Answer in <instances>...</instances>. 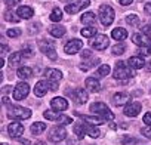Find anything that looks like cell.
Listing matches in <instances>:
<instances>
[{
	"label": "cell",
	"mask_w": 151,
	"mask_h": 145,
	"mask_svg": "<svg viewBox=\"0 0 151 145\" xmlns=\"http://www.w3.org/2000/svg\"><path fill=\"white\" fill-rule=\"evenodd\" d=\"M21 142H22V144H24V145H30V142H28V141H27V139H21Z\"/></svg>",
	"instance_id": "f5cc1de1"
},
{
	"label": "cell",
	"mask_w": 151,
	"mask_h": 145,
	"mask_svg": "<svg viewBox=\"0 0 151 145\" xmlns=\"http://www.w3.org/2000/svg\"><path fill=\"white\" fill-rule=\"evenodd\" d=\"M145 65V61L142 56H130L129 58V67L133 70H139Z\"/></svg>",
	"instance_id": "ffe728a7"
},
{
	"label": "cell",
	"mask_w": 151,
	"mask_h": 145,
	"mask_svg": "<svg viewBox=\"0 0 151 145\" xmlns=\"http://www.w3.org/2000/svg\"><path fill=\"white\" fill-rule=\"evenodd\" d=\"M8 132H9L11 138L18 139V138L24 133V126H22V123H19V121H12V123L8 126Z\"/></svg>",
	"instance_id": "30bf717a"
},
{
	"label": "cell",
	"mask_w": 151,
	"mask_h": 145,
	"mask_svg": "<svg viewBox=\"0 0 151 145\" xmlns=\"http://www.w3.org/2000/svg\"><path fill=\"white\" fill-rule=\"evenodd\" d=\"M132 42H133L136 46H141V47L151 45V39H150L147 34H144V33H136V34H133V36H132Z\"/></svg>",
	"instance_id": "5bb4252c"
},
{
	"label": "cell",
	"mask_w": 151,
	"mask_h": 145,
	"mask_svg": "<svg viewBox=\"0 0 151 145\" xmlns=\"http://www.w3.org/2000/svg\"><path fill=\"white\" fill-rule=\"evenodd\" d=\"M86 133H88L91 138H99V136H101L99 129L95 127V126H89V127H86Z\"/></svg>",
	"instance_id": "836d02e7"
},
{
	"label": "cell",
	"mask_w": 151,
	"mask_h": 145,
	"mask_svg": "<svg viewBox=\"0 0 151 145\" xmlns=\"http://www.w3.org/2000/svg\"><path fill=\"white\" fill-rule=\"evenodd\" d=\"M2 145H8V144H2Z\"/></svg>",
	"instance_id": "6f0895ef"
},
{
	"label": "cell",
	"mask_w": 151,
	"mask_h": 145,
	"mask_svg": "<svg viewBox=\"0 0 151 145\" xmlns=\"http://www.w3.org/2000/svg\"><path fill=\"white\" fill-rule=\"evenodd\" d=\"M47 88H49V83H47V82H45V80L37 82V83H36V88H34V95L39 96V98L45 96V95L47 93Z\"/></svg>",
	"instance_id": "e0dca14e"
},
{
	"label": "cell",
	"mask_w": 151,
	"mask_h": 145,
	"mask_svg": "<svg viewBox=\"0 0 151 145\" xmlns=\"http://www.w3.org/2000/svg\"><path fill=\"white\" fill-rule=\"evenodd\" d=\"M22 62V53L21 52H14L11 56H9V65L11 67H17L18 64Z\"/></svg>",
	"instance_id": "4316f807"
},
{
	"label": "cell",
	"mask_w": 151,
	"mask_h": 145,
	"mask_svg": "<svg viewBox=\"0 0 151 145\" xmlns=\"http://www.w3.org/2000/svg\"><path fill=\"white\" fill-rule=\"evenodd\" d=\"M144 11H145V14H147V15H151V2H150V3H147V5L144 6Z\"/></svg>",
	"instance_id": "c3c4849f"
},
{
	"label": "cell",
	"mask_w": 151,
	"mask_h": 145,
	"mask_svg": "<svg viewBox=\"0 0 151 145\" xmlns=\"http://www.w3.org/2000/svg\"><path fill=\"white\" fill-rule=\"evenodd\" d=\"M17 76L19 79H30L33 76V70L30 67H19L17 71Z\"/></svg>",
	"instance_id": "cb8c5ba5"
},
{
	"label": "cell",
	"mask_w": 151,
	"mask_h": 145,
	"mask_svg": "<svg viewBox=\"0 0 151 145\" xmlns=\"http://www.w3.org/2000/svg\"><path fill=\"white\" fill-rule=\"evenodd\" d=\"M40 49H42V52L47 56V58H50V59H56V52H55V49H53V46L50 45V46H45L42 42H40Z\"/></svg>",
	"instance_id": "603a6c76"
},
{
	"label": "cell",
	"mask_w": 151,
	"mask_h": 145,
	"mask_svg": "<svg viewBox=\"0 0 151 145\" xmlns=\"http://www.w3.org/2000/svg\"><path fill=\"white\" fill-rule=\"evenodd\" d=\"M126 22L130 25V27H138L139 25V17L138 15H135V14H129L127 17H126Z\"/></svg>",
	"instance_id": "d6a6232c"
},
{
	"label": "cell",
	"mask_w": 151,
	"mask_h": 145,
	"mask_svg": "<svg viewBox=\"0 0 151 145\" xmlns=\"http://www.w3.org/2000/svg\"><path fill=\"white\" fill-rule=\"evenodd\" d=\"M82 47H83V42H82V40L73 39V40H70V42L64 46V50H65V53H68V55H74V53L80 52Z\"/></svg>",
	"instance_id": "ba28073f"
},
{
	"label": "cell",
	"mask_w": 151,
	"mask_h": 145,
	"mask_svg": "<svg viewBox=\"0 0 151 145\" xmlns=\"http://www.w3.org/2000/svg\"><path fill=\"white\" fill-rule=\"evenodd\" d=\"M85 121H88V123H91L92 126H99V124H104V123H107L102 117H99V116H80Z\"/></svg>",
	"instance_id": "44dd1931"
},
{
	"label": "cell",
	"mask_w": 151,
	"mask_h": 145,
	"mask_svg": "<svg viewBox=\"0 0 151 145\" xmlns=\"http://www.w3.org/2000/svg\"><path fill=\"white\" fill-rule=\"evenodd\" d=\"M9 117L17 118V120H27L31 117V111L28 108L24 107H18V105H9Z\"/></svg>",
	"instance_id": "5b68a950"
},
{
	"label": "cell",
	"mask_w": 151,
	"mask_h": 145,
	"mask_svg": "<svg viewBox=\"0 0 151 145\" xmlns=\"http://www.w3.org/2000/svg\"><path fill=\"white\" fill-rule=\"evenodd\" d=\"M6 34H8L9 37H12V39H14V37H18V36H21V30H19V28H9Z\"/></svg>",
	"instance_id": "ab89813d"
},
{
	"label": "cell",
	"mask_w": 151,
	"mask_h": 145,
	"mask_svg": "<svg viewBox=\"0 0 151 145\" xmlns=\"http://www.w3.org/2000/svg\"><path fill=\"white\" fill-rule=\"evenodd\" d=\"M142 33L147 34V36L150 37V36H151V27H150V25H145V27L142 28Z\"/></svg>",
	"instance_id": "bcb514c9"
},
{
	"label": "cell",
	"mask_w": 151,
	"mask_h": 145,
	"mask_svg": "<svg viewBox=\"0 0 151 145\" xmlns=\"http://www.w3.org/2000/svg\"><path fill=\"white\" fill-rule=\"evenodd\" d=\"M110 71H111L110 65H108V64H102V65L96 70L95 77H96V79H99V77H105V76H108V74H110Z\"/></svg>",
	"instance_id": "484cf974"
},
{
	"label": "cell",
	"mask_w": 151,
	"mask_h": 145,
	"mask_svg": "<svg viewBox=\"0 0 151 145\" xmlns=\"http://www.w3.org/2000/svg\"><path fill=\"white\" fill-rule=\"evenodd\" d=\"M91 111L95 114V116H99L102 117L105 121L107 120H114V114L110 111V108L104 104V102H95L91 105Z\"/></svg>",
	"instance_id": "3957f363"
},
{
	"label": "cell",
	"mask_w": 151,
	"mask_h": 145,
	"mask_svg": "<svg viewBox=\"0 0 151 145\" xmlns=\"http://www.w3.org/2000/svg\"><path fill=\"white\" fill-rule=\"evenodd\" d=\"M45 76L47 77V83H49L50 90H58L59 82L62 79V72L59 70H56V68H47L45 71Z\"/></svg>",
	"instance_id": "7a4b0ae2"
},
{
	"label": "cell",
	"mask_w": 151,
	"mask_h": 145,
	"mask_svg": "<svg viewBox=\"0 0 151 145\" xmlns=\"http://www.w3.org/2000/svg\"><path fill=\"white\" fill-rule=\"evenodd\" d=\"M21 2V0H5V3L8 5V6H15V5H18Z\"/></svg>",
	"instance_id": "f6af8a7d"
},
{
	"label": "cell",
	"mask_w": 151,
	"mask_h": 145,
	"mask_svg": "<svg viewBox=\"0 0 151 145\" xmlns=\"http://www.w3.org/2000/svg\"><path fill=\"white\" fill-rule=\"evenodd\" d=\"M50 107L55 110V111H65L68 108V102L65 98H61V96H56L50 101Z\"/></svg>",
	"instance_id": "2e32d148"
},
{
	"label": "cell",
	"mask_w": 151,
	"mask_h": 145,
	"mask_svg": "<svg viewBox=\"0 0 151 145\" xmlns=\"http://www.w3.org/2000/svg\"><path fill=\"white\" fill-rule=\"evenodd\" d=\"M49 18H50V21H53V22H59V21L62 19V11H61L59 8H53Z\"/></svg>",
	"instance_id": "4dcf8cb0"
},
{
	"label": "cell",
	"mask_w": 151,
	"mask_h": 145,
	"mask_svg": "<svg viewBox=\"0 0 151 145\" xmlns=\"http://www.w3.org/2000/svg\"><path fill=\"white\" fill-rule=\"evenodd\" d=\"M142 111V105L139 102H129L124 107V116L127 117H136Z\"/></svg>",
	"instance_id": "7c38bea8"
},
{
	"label": "cell",
	"mask_w": 151,
	"mask_h": 145,
	"mask_svg": "<svg viewBox=\"0 0 151 145\" xmlns=\"http://www.w3.org/2000/svg\"><path fill=\"white\" fill-rule=\"evenodd\" d=\"M91 56H92V52H91V50H83V52H82V58H83V59L91 58Z\"/></svg>",
	"instance_id": "7dc6e473"
},
{
	"label": "cell",
	"mask_w": 151,
	"mask_h": 145,
	"mask_svg": "<svg viewBox=\"0 0 151 145\" xmlns=\"http://www.w3.org/2000/svg\"><path fill=\"white\" fill-rule=\"evenodd\" d=\"M119 2H120L122 6H129V5H132L133 0H119Z\"/></svg>",
	"instance_id": "f907efd6"
},
{
	"label": "cell",
	"mask_w": 151,
	"mask_h": 145,
	"mask_svg": "<svg viewBox=\"0 0 151 145\" xmlns=\"http://www.w3.org/2000/svg\"><path fill=\"white\" fill-rule=\"evenodd\" d=\"M113 77L117 79V80L130 79V77H133L132 68L129 65H126V62L119 61V62H116V67H114V71H113Z\"/></svg>",
	"instance_id": "6da1fadb"
},
{
	"label": "cell",
	"mask_w": 151,
	"mask_h": 145,
	"mask_svg": "<svg viewBox=\"0 0 151 145\" xmlns=\"http://www.w3.org/2000/svg\"><path fill=\"white\" fill-rule=\"evenodd\" d=\"M77 2L82 5V8H88V6L91 5V2H89V0H77Z\"/></svg>",
	"instance_id": "681fc988"
},
{
	"label": "cell",
	"mask_w": 151,
	"mask_h": 145,
	"mask_svg": "<svg viewBox=\"0 0 151 145\" xmlns=\"http://www.w3.org/2000/svg\"><path fill=\"white\" fill-rule=\"evenodd\" d=\"M98 62H99V59H91L89 62H83V64L80 65V70L86 71V70H89V68L95 67V64H98Z\"/></svg>",
	"instance_id": "74e56055"
},
{
	"label": "cell",
	"mask_w": 151,
	"mask_h": 145,
	"mask_svg": "<svg viewBox=\"0 0 151 145\" xmlns=\"http://www.w3.org/2000/svg\"><path fill=\"white\" fill-rule=\"evenodd\" d=\"M85 88L88 92H92V93H98L101 90V85L96 77H88L85 82Z\"/></svg>",
	"instance_id": "9a60e30c"
},
{
	"label": "cell",
	"mask_w": 151,
	"mask_h": 145,
	"mask_svg": "<svg viewBox=\"0 0 151 145\" xmlns=\"http://www.w3.org/2000/svg\"><path fill=\"white\" fill-rule=\"evenodd\" d=\"M111 50H113V53H114V55H122V53H124V50H126V46H124V45L120 42V43L114 45Z\"/></svg>",
	"instance_id": "e575fe53"
},
{
	"label": "cell",
	"mask_w": 151,
	"mask_h": 145,
	"mask_svg": "<svg viewBox=\"0 0 151 145\" xmlns=\"http://www.w3.org/2000/svg\"><path fill=\"white\" fill-rule=\"evenodd\" d=\"M5 19H6V21H12V22H19V21H21V18H19L18 15H15L14 12H11V11L5 12Z\"/></svg>",
	"instance_id": "8d00e7d4"
},
{
	"label": "cell",
	"mask_w": 151,
	"mask_h": 145,
	"mask_svg": "<svg viewBox=\"0 0 151 145\" xmlns=\"http://www.w3.org/2000/svg\"><path fill=\"white\" fill-rule=\"evenodd\" d=\"M144 123H145L147 126H151V113H147V114L144 116Z\"/></svg>",
	"instance_id": "7bdbcfd3"
},
{
	"label": "cell",
	"mask_w": 151,
	"mask_h": 145,
	"mask_svg": "<svg viewBox=\"0 0 151 145\" xmlns=\"http://www.w3.org/2000/svg\"><path fill=\"white\" fill-rule=\"evenodd\" d=\"M28 93H30V86H28L27 83L21 82V83H18V85L15 86L12 96H14V99H17V101H22V99H25V98L28 96Z\"/></svg>",
	"instance_id": "8992f818"
},
{
	"label": "cell",
	"mask_w": 151,
	"mask_h": 145,
	"mask_svg": "<svg viewBox=\"0 0 151 145\" xmlns=\"http://www.w3.org/2000/svg\"><path fill=\"white\" fill-rule=\"evenodd\" d=\"M141 133L147 138V139H151V126H145L141 129Z\"/></svg>",
	"instance_id": "b9f144b4"
},
{
	"label": "cell",
	"mask_w": 151,
	"mask_h": 145,
	"mask_svg": "<svg viewBox=\"0 0 151 145\" xmlns=\"http://www.w3.org/2000/svg\"><path fill=\"white\" fill-rule=\"evenodd\" d=\"M56 123H59L61 126H67V124H71V123H73V118L68 117V116H62V114H61Z\"/></svg>",
	"instance_id": "f35d334b"
},
{
	"label": "cell",
	"mask_w": 151,
	"mask_h": 145,
	"mask_svg": "<svg viewBox=\"0 0 151 145\" xmlns=\"http://www.w3.org/2000/svg\"><path fill=\"white\" fill-rule=\"evenodd\" d=\"M96 31H98L96 27H86V28H82L80 33L83 37H96Z\"/></svg>",
	"instance_id": "1f68e13d"
},
{
	"label": "cell",
	"mask_w": 151,
	"mask_h": 145,
	"mask_svg": "<svg viewBox=\"0 0 151 145\" xmlns=\"http://www.w3.org/2000/svg\"><path fill=\"white\" fill-rule=\"evenodd\" d=\"M80 9H83V8H82V5H80L79 2H76V3H70V5H67V6H65V12H67V14H71V15H73V14H77Z\"/></svg>",
	"instance_id": "f546056e"
},
{
	"label": "cell",
	"mask_w": 151,
	"mask_h": 145,
	"mask_svg": "<svg viewBox=\"0 0 151 145\" xmlns=\"http://www.w3.org/2000/svg\"><path fill=\"white\" fill-rule=\"evenodd\" d=\"M17 15H18L21 19H30V18L34 15V11H33V8H30V6H19V8L17 9Z\"/></svg>",
	"instance_id": "ac0fdd59"
},
{
	"label": "cell",
	"mask_w": 151,
	"mask_h": 145,
	"mask_svg": "<svg viewBox=\"0 0 151 145\" xmlns=\"http://www.w3.org/2000/svg\"><path fill=\"white\" fill-rule=\"evenodd\" d=\"M49 33H50V36H53V37H62V36L65 34V27H62V25H59V24L50 25V27H49Z\"/></svg>",
	"instance_id": "7402d4cb"
},
{
	"label": "cell",
	"mask_w": 151,
	"mask_h": 145,
	"mask_svg": "<svg viewBox=\"0 0 151 145\" xmlns=\"http://www.w3.org/2000/svg\"><path fill=\"white\" fill-rule=\"evenodd\" d=\"M98 17H99L101 24H102L104 27H108V25H111L113 21H114V11H113V8L108 6V5H101V6H99V14H98Z\"/></svg>",
	"instance_id": "277c9868"
},
{
	"label": "cell",
	"mask_w": 151,
	"mask_h": 145,
	"mask_svg": "<svg viewBox=\"0 0 151 145\" xmlns=\"http://www.w3.org/2000/svg\"><path fill=\"white\" fill-rule=\"evenodd\" d=\"M139 55L141 56H145V55H151V45L150 46H144V47H141L139 50Z\"/></svg>",
	"instance_id": "60d3db41"
},
{
	"label": "cell",
	"mask_w": 151,
	"mask_h": 145,
	"mask_svg": "<svg viewBox=\"0 0 151 145\" xmlns=\"http://www.w3.org/2000/svg\"><path fill=\"white\" fill-rule=\"evenodd\" d=\"M34 145H46V144H45V142H43V141H39V142H36V144H34Z\"/></svg>",
	"instance_id": "db71d44e"
},
{
	"label": "cell",
	"mask_w": 151,
	"mask_h": 145,
	"mask_svg": "<svg viewBox=\"0 0 151 145\" xmlns=\"http://www.w3.org/2000/svg\"><path fill=\"white\" fill-rule=\"evenodd\" d=\"M43 116H45L47 120L58 121V118H59V116H61V114H59V113H55V111H49V110H47V111H45V113H43Z\"/></svg>",
	"instance_id": "d590c367"
},
{
	"label": "cell",
	"mask_w": 151,
	"mask_h": 145,
	"mask_svg": "<svg viewBox=\"0 0 151 145\" xmlns=\"http://www.w3.org/2000/svg\"><path fill=\"white\" fill-rule=\"evenodd\" d=\"M111 37L114 39V40H124L126 37H127V31L124 30V28H114L113 31H111Z\"/></svg>",
	"instance_id": "d4e9b609"
},
{
	"label": "cell",
	"mask_w": 151,
	"mask_h": 145,
	"mask_svg": "<svg viewBox=\"0 0 151 145\" xmlns=\"http://www.w3.org/2000/svg\"><path fill=\"white\" fill-rule=\"evenodd\" d=\"M67 138V130L64 126H55L49 130V141L52 142H61Z\"/></svg>",
	"instance_id": "52a82bcc"
},
{
	"label": "cell",
	"mask_w": 151,
	"mask_h": 145,
	"mask_svg": "<svg viewBox=\"0 0 151 145\" xmlns=\"http://www.w3.org/2000/svg\"><path fill=\"white\" fill-rule=\"evenodd\" d=\"M8 52V46L6 45H2V53H6Z\"/></svg>",
	"instance_id": "816d5d0a"
},
{
	"label": "cell",
	"mask_w": 151,
	"mask_h": 145,
	"mask_svg": "<svg viewBox=\"0 0 151 145\" xmlns=\"http://www.w3.org/2000/svg\"><path fill=\"white\" fill-rule=\"evenodd\" d=\"M74 135L77 136V139H83L85 138V133H86V127L82 124V123H76L74 124Z\"/></svg>",
	"instance_id": "83f0119b"
},
{
	"label": "cell",
	"mask_w": 151,
	"mask_h": 145,
	"mask_svg": "<svg viewBox=\"0 0 151 145\" xmlns=\"http://www.w3.org/2000/svg\"><path fill=\"white\" fill-rule=\"evenodd\" d=\"M61 2H64V3H68V5H70V3L73 2V0H61Z\"/></svg>",
	"instance_id": "11a10c76"
},
{
	"label": "cell",
	"mask_w": 151,
	"mask_h": 145,
	"mask_svg": "<svg viewBox=\"0 0 151 145\" xmlns=\"http://www.w3.org/2000/svg\"><path fill=\"white\" fill-rule=\"evenodd\" d=\"M80 19H82L83 24H86V25H89V27H96V17H95L93 12H86V14H83Z\"/></svg>",
	"instance_id": "d6986e66"
},
{
	"label": "cell",
	"mask_w": 151,
	"mask_h": 145,
	"mask_svg": "<svg viewBox=\"0 0 151 145\" xmlns=\"http://www.w3.org/2000/svg\"><path fill=\"white\" fill-rule=\"evenodd\" d=\"M45 130H46V123L36 121V123H33V126H31V133H33V135H40V133L45 132Z\"/></svg>",
	"instance_id": "f1b7e54d"
},
{
	"label": "cell",
	"mask_w": 151,
	"mask_h": 145,
	"mask_svg": "<svg viewBox=\"0 0 151 145\" xmlns=\"http://www.w3.org/2000/svg\"><path fill=\"white\" fill-rule=\"evenodd\" d=\"M68 93L73 96V99L76 101V102H77V104H85L89 98H88V90L86 89H74L73 92H70L68 90Z\"/></svg>",
	"instance_id": "8fae6325"
},
{
	"label": "cell",
	"mask_w": 151,
	"mask_h": 145,
	"mask_svg": "<svg viewBox=\"0 0 151 145\" xmlns=\"http://www.w3.org/2000/svg\"><path fill=\"white\" fill-rule=\"evenodd\" d=\"M21 53H22V56H27V58L33 56V52H31V49H30V47H25V49H24Z\"/></svg>",
	"instance_id": "ee69618b"
},
{
	"label": "cell",
	"mask_w": 151,
	"mask_h": 145,
	"mask_svg": "<svg viewBox=\"0 0 151 145\" xmlns=\"http://www.w3.org/2000/svg\"><path fill=\"white\" fill-rule=\"evenodd\" d=\"M108 45H110V40L105 34H98L95 37V40L92 42V47L95 50H105L108 47Z\"/></svg>",
	"instance_id": "9c48e42d"
},
{
	"label": "cell",
	"mask_w": 151,
	"mask_h": 145,
	"mask_svg": "<svg viewBox=\"0 0 151 145\" xmlns=\"http://www.w3.org/2000/svg\"><path fill=\"white\" fill-rule=\"evenodd\" d=\"M130 102V95L126 93V92H117L114 96H113V104L116 107H122V105H127Z\"/></svg>",
	"instance_id": "4fadbf2b"
},
{
	"label": "cell",
	"mask_w": 151,
	"mask_h": 145,
	"mask_svg": "<svg viewBox=\"0 0 151 145\" xmlns=\"http://www.w3.org/2000/svg\"><path fill=\"white\" fill-rule=\"evenodd\" d=\"M148 70L151 71V62H148Z\"/></svg>",
	"instance_id": "9f6ffc18"
}]
</instances>
